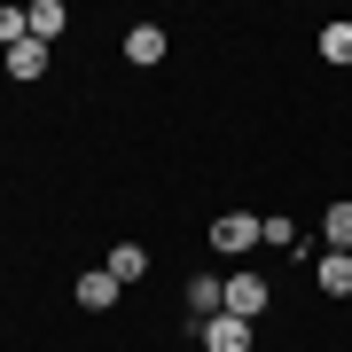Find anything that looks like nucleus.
Listing matches in <instances>:
<instances>
[{
  "label": "nucleus",
  "mask_w": 352,
  "mask_h": 352,
  "mask_svg": "<svg viewBox=\"0 0 352 352\" xmlns=\"http://www.w3.org/2000/svg\"><path fill=\"white\" fill-rule=\"evenodd\" d=\"M212 251H219V258L258 251V219H251V212H219V219H212Z\"/></svg>",
  "instance_id": "obj_1"
},
{
  "label": "nucleus",
  "mask_w": 352,
  "mask_h": 352,
  "mask_svg": "<svg viewBox=\"0 0 352 352\" xmlns=\"http://www.w3.org/2000/svg\"><path fill=\"white\" fill-rule=\"evenodd\" d=\"M196 337H204V352H251V321L212 314V321H196Z\"/></svg>",
  "instance_id": "obj_2"
},
{
  "label": "nucleus",
  "mask_w": 352,
  "mask_h": 352,
  "mask_svg": "<svg viewBox=\"0 0 352 352\" xmlns=\"http://www.w3.org/2000/svg\"><path fill=\"white\" fill-rule=\"evenodd\" d=\"M227 314H235V321H258L266 314V274H227Z\"/></svg>",
  "instance_id": "obj_3"
},
{
  "label": "nucleus",
  "mask_w": 352,
  "mask_h": 352,
  "mask_svg": "<svg viewBox=\"0 0 352 352\" xmlns=\"http://www.w3.org/2000/svg\"><path fill=\"white\" fill-rule=\"evenodd\" d=\"M118 289H126V282H118L110 266H94V274H78V305H87V314H110Z\"/></svg>",
  "instance_id": "obj_4"
},
{
  "label": "nucleus",
  "mask_w": 352,
  "mask_h": 352,
  "mask_svg": "<svg viewBox=\"0 0 352 352\" xmlns=\"http://www.w3.org/2000/svg\"><path fill=\"white\" fill-rule=\"evenodd\" d=\"M188 314H196V321L227 314V274H196V282H188Z\"/></svg>",
  "instance_id": "obj_5"
},
{
  "label": "nucleus",
  "mask_w": 352,
  "mask_h": 352,
  "mask_svg": "<svg viewBox=\"0 0 352 352\" xmlns=\"http://www.w3.org/2000/svg\"><path fill=\"white\" fill-rule=\"evenodd\" d=\"M126 63H141V71L164 63V24H133L126 32Z\"/></svg>",
  "instance_id": "obj_6"
},
{
  "label": "nucleus",
  "mask_w": 352,
  "mask_h": 352,
  "mask_svg": "<svg viewBox=\"0 0 352 352\" xmlns=\"http://www.w3.org/2000/svg\"><path fill=\"white\" fill-rule=\"evenodd\" d=\"M24 24H32V39H39V47H47V39L71 24V8H63V0H32V8H24Z\"/></svg>",
  "instance_id": "obj_7"
},
{
  "label": "nucleus",
  "mask_w": 352,
  "mask_h": 352,
  "mask_svg": "<svg viewBox=\"0 0 352 352\" xmlns=\"http://www.w3.org/2000/svg\"><path fill=\"white\" fill-rule=\"evenodd\" d=\"M8 78H24V87L47 78V47H39V39H16V47H8Z\"/></svg>",
  "instance_id": "obj_8"
},
{
  "label": "nucleus",
  "mask_w": 352,
  "mask_h": 352,
  "mask_svg": "<svg viewBox=\"0 0 352 352\" xmlns=\"http://www.w3.org/2000/svg\"><path fill=\"white\" fill-rule=\"evenodd\" d=\"M258 243H266V251H305V235H298V219H289V212L258 219Z\"/></svg>",
  "instance_id": "obj_9"
},
{
  "label": "nucleus",
  "mask_w": 352,
  "mask_h": 352,
  "mask_svg": "<svg viewBox=\"0 0 352 352\" xmlns=\"http://www.w3.org/2000/svg\"><path fill=\"white\" fill-rule=\"evenodd\" d=\"M321 235H329V251H352V196L321 212Z\"/></svg>",
  "instance_id": "obj_10"
},
{
  "label": "nucleus",
  "mask_w": 352,
  "mask_h": 352,
  "mask_svg": "<svg viewBox=\"0 0 352 352\" xmlns=\"http://www.w3.org/2000/svg\"><path fill=\"white\" fill-rule=\"evenodd\" d=\"M321 289H329V298H352V251H329L321 258Z\"/></svg>",
  "instance_id": "obj_11"
},
{
  "label": "nucleus",
  "mask_w": 352,
  "mask_h": 352,
  "mask_svg": "<svg viewBox=\"0 0 352 352\" xmlns=\"http://www.w3.org/2000/svg\"><path fill=\"white\" fill-rule=\"evenodd\" d=\"M110 274L118 282H141V274H149V251H141V243H118V251H110Z\"/></svg>",
  "instance_id": "obj_12"
},
{
  "label": "nucleus",
  "mask_w": 352,
  "mask_h": 352,
  "mask_svg": "<svg viewBox=\"0 0 352 352\" xmlns=\"http://www.w3.org/2000/svg\"><path fill=\"white\" fill-rule=\"evenodd\" d=\"M321 55L329 63H352V24H321Z\"/></svg>",
  "instance_id": "obj_13"
},
{
  "label": "nucleus",
  "mask_w": 352,
  "mask_h": 352,
  "mask_svg": "<svg viewBox=\"0 0 352 352\" xmlns=\"http://www.w3.org/2000/svg\"><path fill=\"white\" fill-rule=\"evenodd\" d=\"M16 39H32V24H24V8H0V47H16Z\"/></svg>",
  "instance_id": "obj_14"
}]
</instances>
